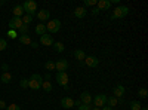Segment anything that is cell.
<instances>
[{
  "instance_id": "obj_1",
  "label": "cell",
  "mask_w": 148,
  "mask_h": 110,
  "mask_svg": "<svg viewBox=\"0 0 148 110\" xmlns=\"http://www.w3.org/2000/svg\"><path fill=\"white\" fill-rule=\"evenodd\" d=\"M42 83H43V77L40 75H37V73H34V75H31V77L28 79V88H31V89H40Z\"/></svg>"
},
{
  "instance_id": "obj_2",
  "label": "cell",
  "mask_w": 148,
  "mask_h": 110,
  "mask_svg": "<svg viewBox=\"0 0 148 110\" xmlns=\"http://www.w3.org/2000/svg\"><path fill=\"white\" fill-rule=\"evenodd\" d=\"M129 14V8L127 6H117L114 9V12L111 14V19H120V18H125Z\"/></svg>"
},
{
  "instance_id": "obj_3",
  "label": "cell",
  "mask_w": 148,
  "mask_h": 110,
  "mask_svg": "<svg viewBox=\"0 0 148 110\" xmlns=\"http://www.w3.org/2000/svg\"><path fill=\"white\" fill-rule=\"evenodd\" d=\"M22 9H24V12H25L27 15H31V17H34L36 10H37V3L34 2V0H27V2H24V5H22Z\"/></svg>"
},
{
  "instance_id": "obj_4",
  "label": "cell",
  "mask_w": 148,
  "mask_h": 110,
  "mask_svg": "<svg viewBox=\"0 0 148 110\" xmlns=\"http://www.w3.org/2000/svg\"><path fill=\"white\" fill-rule=\"evenodd\" d=\"M61 28V21L59 19H52L46 24V31H49V34H55L58 33Z\"/></svg>"
},
{
  "instance_id": "obj_5",
  "label": "cell",
  "mask_w": 148,
  "mask_h": 110,
  "mask_svg": "<svg viewBox=\"0 0 148 110\" xmlns=\"http://www.w3.org/2000/svg\"><path fill=\"white\" fill-rule=\"evenodd\" d=\"M92 103L95 104V107L102 109V107L107 104V95H105V94H96L93 98H92Z\"/></svg>"
},
{
  "instance_id": "obj_6",
  "label": "cell",
  "mask_w": 148,
  "mask_h": 110,
  "mask_svg": "<svg viewBox=\"0 0 148 110\" xmlns=\"http://www.w3.org/2000/svg\"><path fill=\"white\" fill-rule=\"evenodd\" d=\"M56 82L61 85V86H67L68 85V73L67 71H58L56 73Z\"/></svg>"
},
{
  "instance_id": "obj_7",
  "label": "cell",
  "mask_w": 148,
  "mask_h": 110,
  "mask_svg": "<svg viewBox=\"0 0 148 110\" xmlns=\"http://www.w3.org/2000/svg\"><path fill=\"white\" fill-rule=\"evenodd\" d=\"M22 27V19L21 18H16V17H14L10 21H9V30H19Z\"/></svg>"
},
{
  "instance_id": "obj_8",
  "label": "cell",
  "mask_w": 148,
  "mask_h": 110,
  "mask_svg": "<svg viewBox=\"0 0 148 110\" xmlns=\"http://www.w3.org/2000/svg\"><path fill=\"white\" fill-rule=\"evenodd\" d=\"M83 64H86L88 67H96L98 64H99V59H98L95 55H89V57H86L84 58V61H83Z\"/></svg>"
},
{
  "instance_id": "obj_9",
  "label": "cell",
  "mask_w": 148,
  "mask_h": 110,
  "mask_svg": "<svg viewBox=\"0 0 148 110\" xmlns=\"http://www.w3.org/2000/svg\"><path fill=\"white\" fill-rule=\"evenodd\" d=\"M40 43L43 45V46H52L53 43H55V40H53V37L49 33H46V34H43V36H40Z\"/></svg>"
},
{
  "instance_id": "obj_10",
  "label": "cell",
  "mask_w": 148,
  "mask_h": 110,
  "mask_svg": "<svg viewBox=\"0 0 148 110\" xmlns=\"http://www.w3.org/2000/svg\"><path fill=\"white\" fill-rule=\"evenodd\" d=\"M55 70L58 71H67L68 70V59H59L55 63Z\"/></svg>"
},
{
  "instance_id": "obj_11",
  "label": "cell",
  "mask_w": 148,
  "mask_h": 110,
  "mask_svg": "<svg viewBox=\"0 0 148 110\" xmlns=\"http://www.w3.org/2000/svg\"><path fill=\"white\" fill-rule=\"evenodd\" d=\"M125 92H126V89H125L123 85H116L114 89H113V94H114L116 98H121V97L125 95Z\"/></svg>"
},
{
  "instance_id": "obj_12",
  "label": "cell",
  "mask_w": 148,
  "mask_h": 110,
  "mask_svg": "<svg viewBox=\"0 0 148 110\" xmlns=\"http://www.w3.org/2000/svg\"><path fill=\"white\" fill-rule=\"evenodd\" d=\"M86 15H88V10H86V8H83V6H79V8H76V9H74V17H76V18L82 19V18H84Z\"/></svg>"
},
{
  "instance_id": "obj_13",
  "label": "cell",
  "mask_w": 148,
  "mask_h": 110,
  "mask_svg": "<svg viewBox=\"0 0 148 110\" xmlns=\"http://www.w3.org/2000/svg\"><path fill=\"white\" fill-rule=\"evenodd\" d=\"M80 101L83 104H92V94L88 92V91H84L80 94Z\"/></svg>"
},
{
  "instance_id": "obj_14",
  "label": "cell",
  "mask_w": 148,
  "mask_h": 110,
  "mask_svg": "<svg viewBox=\"0 0 148 110\" xmlns=\"http://www.w3.org/2000/svg\"><path fill=\"white\" fill-rule=\"evenodd\" d=\"M37 18H39L40 21H47L49 18H51V12H49L47 9H42L37 12Z\"/></svg>"
},
{
  "instance_id": "obj_15",
  "label": "cell",
  "mask_w": 148,
  "mask_h": 110,
  "mask_svg": "<svg viewBox=\"0 0 148 110\" xmlns=\"http://www.w3.org/2000/svg\"><path fill=\"white\" fill-rule=\"evenodd\" d=\"M96 5H98V9H99V10H108L111 8L110 0H98Z\"/></svg>"
},
{
  "instance_id": "obj_16",
  "label": "cell",
  "mask_w": 148,
  "mask_h": 110,
  "mask_svg": "<svg viewBox=\"0 0 148 110\" xmlns=\"http://www.w3.org/2000/svg\"><path fill=\"white\" fill-rule=\"evenodd\" d=\"M61 106L64 109H71V107H74V100L70 98V97H64V98L61 100Z\"/></svg>"
},
{
  "instance_id": "obj_17",
  "label": "cell",
  "mask_w": 148,
  "mask_h": 110,
  "mask_svg": "<svg viewBox=\"0 0 148 110\" xmlns=\"http://www.w3.org/2000/svg\"><path fill=\"white\" fill-rule=\"evenodd\" d=\"M12 12H14V17H16V18H22L24 15H25V12H24V9H22V5H16L14 9H12Z\"/></svg>"
},
{
  "instance_id": "obj_18",
  "label": "cell",
  "mask_w": 148,
  "mask_h": 110,
  "mask_svg": "<svg viewBox=\"0 0 148 110\" xmlns=\"http://www.w3.org/2000/svg\"><path fill=\"white\" fill-rule=\"evenodd\" d=\"M74 57H76V59L79 61L80 64H83V61H84V58H86V54H84V51H82V49H76V51H74Z\"/></svg>"
},
{
  "instance_id": "obj_19",
  "label": "cell",
  "mask_w": 148,
  "mask_h": 110,
  "mask_svg": "<svg viewBox=\"0 0 148 110\" xmlns=\"http://www.w3.org/2000/svg\"><path fill=\"white\" fill-rule=\"evenodd\" d=\"M107 104L110 106V107H116L117 104H119V98H116L114 95H111V97H107Z\"/></svg>"
},
{
  "instance_id": "obj_20",
  "label": "cell",
  "mask_w": 148,
  "mask_h": 110,
  "mask_svg": "<svg viewBox=\"0 0 148 110\" xmlns=\"http://www.w3.org/2000/svg\"><path fill=\"white\" fill-rule=\"evenodd\" d=\"M36 34L37 36L46 34V26H45V24H37V26H36Z\"/></svg>"
},
{
  "instance_id": "obj_21",
  "label": "cell",
  "mask_w": 148,
  "mask_h": 110,
  "mask_svg": "<svg viewBox=\"0 0 148 110\" xmlns=\"http://www.w3.org/2000/svg\"><path fill=\"white\" fill-rule=\"evenodd\" d=\"M18 40H19V43H22V45H30V43H31V37H30L28 34L18 36Z\"/></svg>"
},
{
  "instance_id": "obj_22",
  "label": "cell",
  "mask_w": 148,
  "mask_h": 110,
  "mask_svg": "<svg viewBox=\"0 0 148 110\" xmlns=\"http://www.w3.org/2000/svg\"><path fill=\"white\" fill-rule=\"evenodd\" d=\"M0 80H2L3 83H9L12 80V75L9 71H5V73H2V76H0Z\"/></svg>"
},
{
  "instance_id": "obj_23",
  "label": "cell",
  "mask_w": 148,
  "mask_h": 110,
  "mask_svg": "<svg viewBox=\"0 0 148 110\" xmlns=\"http://www.w3.org/2000/svg\"><path fill=\"white\" fill-rule=\"evenodd\" d=\"M52 46H53V49H55L56 52H59V54H61V52H64V49H65V46H64L62 42H55Z\"/></svg>"
},
{
  "instance_id": "obj_24",
  "label": "cell",
  "mask_w": 148,
  "mask_h": 110,
  "mask_svg": "<svg viewBox=\"0 0 148 110\" xmlns=\"http://www.w3.org/2000/svg\"><path fill=\"white\" fill-rule=\"evenodd\" d=\"M42 89H45V92H51L52 91V83L47 82V80H43L42 83Z\"/></svg>"
},
{
  "instance_id": "obj_25",
  "label": "cell",
  "mask_w": 148,
  "mask_h": 110,
  "mask_svg": "<svg viewBox=\"0 0 148 110\" xmlns=\"http://www.w3.org/2000/svg\"><path fill=\"white\" fill-rule=\"evenodd\" d=\"M129 107H130V110H141L142 104L139 101H130L129 103Z\"/></svg>"
},
{
  "instance_id": "obj_26",
  "label": "cell",
  "mask_w": 148,
  "mask_h": 110,
  "mask_svg": "<svg viewBox=\"0 0 148 110\" xmlns=\"http://www.w3.org/2000/svg\"><path fill=\"white\" fill-rule=\"evenodd\" d=\"M21 19H22V24H24V26H28V24H31V21H33V17L25 14V15H24Z\"/></svg>"
},
{
  "instance_id": "obj_27",
  "label": "cell",
  "mask_w": 148,
  "mask_h": 110,
  "mask_svg": "<svg viewBox=\"0 0 148 110\" xmlns=\"http://www.w3.org/2000/svg\"><path fill=\"white\" fill-rule=\"evenodd\" d=\"M45 68H46L47 71L55 70V63H53V61H46V63H45Z\"/></svg>"
},
{
  "instance_id": "obj_28",
  "label": "cell",
  "mask_w": 148,
  "mask_h": 110,
  "mask_svg": "<svg viewBox=\"0 0 148 110\" xmlns=\"http://www.w3.org/2000/svg\"><path fill=\"white\" fill-rule=\"evenodd\" d=\"M138 95L141 97V98H147V97H148V91H147V88H139Z\"/></svg>"
},
{
  "instance_id": "obj_29",
  "label": "cell",
  "mask_w": 148,
  "mask_h": 110,
  "mask_svg": "<svg viewBox=\"0 0 148 110\" xmlns=\"http://www.w3.org/2000/svg\"><path fill=\"white\" fill-rule=\"evenodd\" d=\"M18 36H24V34H28V26H24V24H22V27L18 30Z\"/></svg>"
},
{
  "instance_id": "obj_30",
  "label": "cell",
  "mask_w": 148,
  "mask_h": 110,
  "mask_svg": "<svg viewBox=\"0 0 148 110\" xmlns=\"http://www.w3.org/2000/svg\"><path fill=\"white\" fill-rule=\"evenodd\" d=\"M8 36L10 39H18V31L16 30H8Z\"/></svg>"
},
{
  "instance_id": "obj_31",
  "label": "cell",
  "mask_w": 148,
  "mask_h": 110,
  "mask_svg": "<svg viewBox=\"0 0 148 110\" xmlns=\"http://www.w3.org/2000/svg\"><path fill=\"white\" fill-rule=\"evenodd\" d=\"M5 110H21V107H19L18 104H9Z\"/></svg>"
},
{
  "instance_id": "obj_32",
  "label": "cell",
  "mask_w": 148,
  "mask_h": 110,
  "mask_svg": "<svg viewBox=\"0 0 148 110\" xmlns=\"http://www.w3.org/2000/svg\"><path fill=\"white\" fill-rule=\"evenodd\" d=\"M98 0H84V6H95ZM83 6V8H84Z\"/></svg>"
},
{
  "instance_id": "obj_33",
  "label": "cell",
  "mask_w": 148,
  "mask_h": 110,
  "mask_svg": "<svg viewBox=\"0 0 148 110\" xmlns=\"http://www.w3.org/2000/svg\"><path fill=\"white\" fill-rule=\"evenodd\" d=\"M19 85H21V88H28V79H21V82H19Z\"/></svg>"
},
{
  "instance_id": "obj_34",
  "label": "cell",
  "mask_w": 148,
  "mask_h": 110,
  "mask_svg": "<svg viewBox=\"0 0 148 110\" xmlns=\"http://www.w3.org/2000/svg\"><path fill=\"white\" fill-rule=\"evenodd\" d=\"M8 48V43H6V40L5 39H0V51H5Z\"/></svg>"
},
{
  "instance_id": "obj_35",
  "label": "cell",
  "mask_w": 148,
  "mask_h": 110,
  "mask_svg": "<svg viewBox=\"0 0 148 110\" xmlns=\"http://www.w3.org/2000/svg\"><path fill=\"white\" fill-rule=\"evenodd\" d=\"M90 109H92L90 104H83V103H82V104L79 106V110H90Z\"/></svg>"
},
{
  "instance_id": "obj_36",
  "label": "cell",
  "mask_w": 148,
  "mask_h": 110,
  "mask_svg": "<svg viewBox=\"0 0 148 110\" xmlns=\"http://www.w3.org/2000/svg\"><path fill=\"white\" fill-rule=\"evenodd\" d=\"M6 107H8V104L3 100H0V109H6Z\"/></svg>"
},
{
  "instance_id": "obj_37",
  "label": "cell",
  "mask_w": 148,
  "mask_h": 110,
  "mask_svg": "<svg viewBox=\"0 0 148 110\" xmlns=\"http://www.w3.org/2000/svg\"><path fill=\"white\" fill-rule=\"evenodd\" d=\"M99 12H101V10H99V9H98V8H95V9H92V14H93V15H99Z\"/></svg>"
},
{
  "instance_id": "obj_38",
  "label": "cell",
  "mask_w": 148,
  "mask_h": 110,
  "mask_svg": "<svg viewBox=\"0 0 148 110\" xmlns=\"http://www.w3.org/2000/svg\"><path fill=\"white\" fill-rule=\"evenodd\" d=\"M45 79H46L47 82H51V73H46V75H45Z\"/></svg>"
},
{
  "instance_id": "obj_39",
  "label": "cell",
  "mask_w": 148,
  "mask_h": 110,
  "mask_svg": "<svg viewBox=\"0 0 148 110\" xmlns=\"http://www.w3.org/2000/svg\"><path fill=\"white\" fill-rule=\"evenodd\" d=\"M2 68H3V73H5V71H8V70H9V66H8V64H3V66H2Z\"/></svg>"
},
{
  "instance_id": "obj_40",
  "label": "cell",
  "mask_w": 148,
  "mask_h": 110,
  "mask_svg": "<svg viewBox=\"0 0 148 110\" xmlns=\"http://www.w3.org/2000/svg\"><path fill=\"white\" fill-rule=\"evenodd\" d=\"M101 110H114V109H113V107H110V106H104Z\"/></svg>"
},
{
  "instance_id": "obj_41",
  "label": "cell",
  "mask_w": 148,
  "mask_h": 110,
  "mask_svg": "<svg viewBox=\"0 0 148 110\" xmlns=\"http://www.w3.org/2000/svg\"><path fill=\"white\" fill-rule=\"evenodd\" d=\"M80 104H82V101H80V100H76V101H74V106H76V107H79Z\"/></svg>"
},
{
  "instance_id": "obj_42",
  "label": "cell",
  "mask_w": 148,
  "mask_h": 110,
  "mask_svg": "<svg viewBox=\"0 0 148 110\" xmlns=\"http://www.w3.org/2000/svg\"><path fill=\"white\" fill-rule=\"evenodd\" d=\"M30 45H31V46H33V48H37V46H39V43H37V42H31V43H30Z\"/></svg>"
},
{
  "instance_id": "obj_43",
  "label": "cell",
  "mask_w": 148,
  "mask_h": 110,
  "mask_svg": "<svg viewBox=\"0 0 148 110\" xmlns=\"http://www.w3.org/2000/svg\"><path fill=\"white\" fill-rule=\"evenodd\" d=\"M90 110H101L99 107H93V109H90Z\"/></svg>"
},
{
  "instance_id": "obj_44",
  "label": "cell",
  "mask_w": 148,
  "mask_h": 110,
  "mask_svg": "<svg viewBox=\"0 0 148 110\" xmlns=\"http://www.w3.org/2000/svg\"><path fill=\"white\" fill-rule=\"evenodd\" d=\"M141 110H148V109H147L145 106H142V107H141Z\"/></svg>"
},
{
  "instance_id": "obj_45",
  "label": "cell",
  "mask_w": 148,
  "mask_h": 110,
  "mask_svg": "<svg viewBox=\"0 0 148 110\" xmlns=\"http://www.w3.org/2000/svg\"><path fill=\"white\" fill-rule=\"evenodd\" d=\"M0 8H2V2H0Z\"/></svg>"
}]
</instances>
